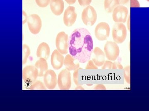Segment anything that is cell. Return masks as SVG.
<instances>
[{"mask_svg":"<svg viewBox=\"0 0 149 111\" xmlns=\"http://www.w3.org/2000/svg\"><path fill=\"white\" fill-rule=\"evenodd\" d=\"M68 49L70 54L80 63L85 64L90 60L93 50V41L88 29H74L68 38Z\"/></svg>","mask_w":149,"mask_h":111,"instance_id":"cell-1","label":"cell"},{"mask_svg":"<svg viewBox=\"0 0 149 111\" xmlns=\"http://www.w3.org/2000/svg\"><path fill=\"white\" fill-rule=\"evenodd\" d=\"M112 38L115 42L121 44L124 42L127 37V30L123 23H116L112 29Z\"/></svg>","mask_w":149,"mask_h":111,"instance_id":"cell-2","label":"cell"},{"mask_svg":"<svg viewBox=\"0 0 149 111\" xmlns=\"http://www.w3.org/2000/svg\"><path fill=\"white\" fill-rule=\"evenodd\" d=\"M57 84L60 90H69L72 84L70 71L66 69L62 70L58 75Z\"/></svg>","mask_w":149,"mask_h":111,"instance_id":"cell-3","label":"cell"},{"mask_svg":"<svg viewBox=\"0 0 149 111\" xmlns=\"http://www.w3.org/2000/svg\"><path fill=\"white\" fill-rule=\"evenodd\" d=\"M104 52L108 60L115 61L119 56L120 49L116 42L107 41L104 47Z\"/></svg>","mask_w":149,"mask_h":111,"instance_id":"cell-4","label":"cell"},{"mask_svg":"<svg viewBox=\"0 0 149 111\" xmlns=\"http://www.w3.org/2000/svg\"><path fill=\"white\" fill-rule=\"evenodd\" d=\"M82 20L86 26L92 27L95 24L97 20V13L93 7L88 5L83 10Z\"/></svg>","mask_w":149,"mask_h":111,"instance_id":"cell-5","label":"cell"},{"mask_svg":"<svg viewBox=\"0 0 149 111\" xmlns=\"http://www.w3.org/2000/svg\"><path fill=\"white\" fill-rule=\"evenodd\" d=\"M68 36L65 32H61L58 33L56 38V49L63 55L68 53Z\"/></svg>","mask_w":149,"mask_h":111,"instance_id":"cell-6","label":"cell"},{"mask_svg":"<svg viewBox=\"0 0 149 111\" xmlns=\"http://www.w3.org/2000/svg\"><path fill=\"white\" fill-rule=\"evenodd\" d=\"M27 25L30 32L34 35L40 33L42 27V21L39 15L36 14H30L27 19Z\"/></svg>","mask_w":149,"mask_h":111,"instance_id":"cell-7","label":"cell"},{"mask_svg":"<svg viewBox=\"0 0 149 111\" xmlns=\"http://www.w3.org/2000/svg\"><path fill=\"white\" fill-rule=\"evenodd\" d=\"M110 28L106 22L99 23L95 30V35L96 38L100 41H105L109 37Z\"/></svg>","mask_w":149,"mask_h":111,"instance_id":"cell-8","label":"cell"},{"mask_svg":"<svg viewBox=\"0 0 149 111\" xmlns=\"http://www.w3.org/2000/svg\"><path fill=\"white\" fill-rule=\"evenodd\" d=\"M38 77V71L35 66L29 65L25 66L23 69L22 78L24 82L32 84L37 80Z\"/></svg>","mask_w":149,"mask_h":111,"instance_id":"cell-9","label":"cell"},{"mask_svg":"<svg viewBox=\"0 0 149 111\" xmlns=\"http://www.w3.org/2000/svg\"><path fill=\"white\" fill-rule=\"evenodd\" d=\"M128 13L127 8L123 5H118L113 11V19L116 23H125L127 20Z\"/></svg>","mask_w":149,"mask_h":111,"instance_id":"cell-10","label":"cell"},{"mask_svg":"<svg viewBox=\"0 0 149 111\" xmlns=\"http://www.w3.org/2000/svg\"><path fill=\"white\" fill-rule=\"evenodd\" d=\"M75 10L74 7L69 6L65 11L63 20L64 24L66 27H72L76 21L77 14Z\"/></svg>","mask_w":149,"mask_h":111,"instance_id":"cell-11","label":"cell"},{"mask_svg":"<svg viewBox=\"0 0 149 111\" xmlns=\"http://www.w3.org/2000/svg\"><path fill=\"white\" fill-rule=\"evenodd\" d=\"M44 83L46 87L50 90L55 88L57 84V79L53 70H48L44 76Z\"/></svg>","mask_w":149,"mask_h":111,"instance_id":"cell-12","label":"cell"},{"mask_svg":"<svg viewBox=\"0 0 149 111\" xmlns=\"http://www.w3.org/2000/svg\"><path fill=\"white\" fill-rule=\"evenodd\" d=\"M64 57L57 49L54 51L51 58V63L52 67L56 70H60L63 67L64 63Z\"/></svg>","mask_w":149,"mask_h":111,"instance_id":"cell-13","label":"cell"},{"mask_svg":"<svg viewBox=\"0 0 149 111\" xmlns=\"http://www.w3.org/2000/svg\"><path fill=\"white\" fill-rule=\"evenodd\" d=\"M93 62L97 67L102 66L106 61L104 52L100 47H95L93 49Z\"/></svg>","mask_w":149,"mask_h":111,"instance_id":"cell-14","label":"cell"},{"mask_svg":"<svg viewBox=\"0 0 149 111\" xmlns=\"http://www.w3.org/2000/svg\"><path fill=\"white\" fill-rule=\"evenodd\" d=\"M80 62L70 54H67L64 58L63 65L67 70L70 71H74L80 68Z\"/></svg>","mask_w":149,"mask_h":111,"instance_id":"cell-15","label":"cell"},{"mask_svg":"<svg viewBox=\"0 0 149 111\" xmlns=\"http://www.w3.org/2000/svg\"><path fill=\"white\" fill-rule=\"evenodd\" d=\"M50 54V48L49 46L45 42L41 43L37 47V56L38 58H44L47 60Z\"/></svg>","mask_w":149,"mask_h":111,"instance_id":"cell-16","label":"cell"},{"mask_svg":"<svg viewBox=\"0 0 149 111\" xmlns=\"http://www.w3.org/2000/svg\"><path fill=\"white\" fill-rule=\"evenodd\" d=\"M50 5L52 12L56 16L61 15L64 10V2L63 0H51Z\"/></svg>","mask_w":149,"mask_h":111,"instance_id":"cell-17","label":"cell"},{"mask_svg":"<svg viewBox=\"0 0 149 111\" xmlns=\"http://www.w3.org/2000/svg\"><path fill=\"white\" fill-rule=\"evenodd\" d=\"M35 66L38 73V77H43L48 70L47 60L44 58H39L35 63Z\"/></svg>","mask_w":149,"mask_h":111,"instance_id":"cell-18","label":"cell"},{"mask_svg":"<svg viewBox=\"0 0 149 111\" xmlns=\"http://www.w3.org/2000/svg\"><path fill=\"white\" fill-rule=\"evenodd\" d=\"M120 5L119 0H104V7L108 13L112 12L116 7Z\"/></svg>","mask_w":149,"mask_h":111,"instance_id":"cell-19","label":"cell"},{"mask_svg":"<svg viewBox=\"0 0 149 111\" xmlns=\"http://www.w3.org/2000/svg\"><path fill=\"white\" fill-rule=\"evenodd\" d=\"M45 84L39 80L35 81L30 85L29 88L30 90H45L47 89Z\"/></svg>","mask_w":149,"mask_h":111,"instance_id":"cell-20","label":"cell"},{"mask_svg":"<svg viewBox=\"0 0 149 111\" xmlns=\"http://www.w3.org/2000/svg\"><path fill=\"white\" fill-rule=\"evenodd\" d=\"M22 64L24 65L27 63V59L31 53L30 48L28 45L26 44L23 45L22 46Z\"/></svg>","mask_w":149,"mask_h":111,"instance_id":"cell-21","label":"cell"},{"mask_svg":"<svg viewBox=\"0 0 149 111\" xmlns=\"http://www.w3.org/2000/svg\"><path fill=\"white\" fill-rule=\"evenodd\" d=\"M102 69H113V70H115L117 69V66H116V63L114 62L113 63L111 61H106L105 62L104 64L102 66Z\"/></svg>","mask_w":149,"mask_h":111,"instance_id":"cell-22","label":"cell"},{"mask_svg":"<svg viewBox=\"0 0 149 111\" xmlns=\"http://www.w3.org/2000/svg\"><path fill=\"white\" fill-rule=\"evenodd\" d=\"M124 77L126 82L128 84H130V66H126L124 68Z\"/></svg>","mask_w":149,"mask_h":111,"instance_id":"cell-23","label":"cell"},{"mask_svg":"<svg viewBox=\"0 0 149 111\" xmlns=\"http://www.w3.org/2000/svg\"><path fill=\"white\" fill-rule=\"evenodd\" d=\"M82 68H79L77 70L74 71L73 74V81L75 85L77 86L81 85L80 84V82H79V71Z\"/></svg>","mask_w":149,"mask_h":111,"instance_id":"cell-24","label":"cell"},{"mask_svg":"<svg viewBox=\"0 0 149 111\" xmlns=\"http://www.w3.org/2000/svg\"><path fill=\"white\" fill-rule=\"evenodd\" d=\"M51 0H35L36 3L40 8H45L50 3Z\"/></svg>","mask_w":149,"mask_h":111,"instance_id":"cell-25","label":"cell"},{"mask_svg":"<svg viewBox=\"0 0 149 111\" xmlns=\"http://www.w3.org/2000/svg\"><path fill=\"white\" fill-rule=\"evenodd\" d=\"M87 70H97L98 69L97 66H96L93 60H90L88 61V64L85 67Z\"/></svg>","mask_w":149,"mask_h":111,"instance_id":"cell-26","label":"cell"},{"mask_svg":"<svg viewBox=\"0 0 149 111\" xmlns=\"http://www.w3.org/2000/svg\"><path fill=\"white\" fill-rule=\"evenodd\" d=\"M79 4L81 6L89 5L92 2V0H78Z\"/></svg>","mask_w":149,"mask_h":111,"instance_id":"cell-27","label":"cell"},{"mask_svg":"<svg viewBox=\"0 0 149 111\" xmlns=\"http://www.w3.org/2000/svg\"><path fill=\"white\" fill-rule=\"evenodd\" d=\"M130 7H140L139 1L137 0H130Z\"/></svg>","mask_w":149,"mask_h":111,"instance_id":"cell-28","label":"cell"},{"mask_svg":"<svg viewBox=\"0 0 149 111\" xmlns=\"http://www.w3.org/2000/svg\"><path fill=\"white\" fill-rule=\"evenodd\" d=\"M94 89L96 90H106V88L103 84H97L94 88Z\"/></svg>","mask_w":149,"mask_h":111,"instance_id":"cell-29","label":"cell"},{"mask_svg":"<svg viewBox=\"0 0 149 111\" xmlns=\"http://www.w3.org/2000/svg\"><path fill=\"white\" fill-rule=\"evenodd\" d=\"M22 15H23V21H22V24L23 25L25 24L27 21L28 16H27V14L24 10L22 11Z\"/></svg>","mask_w":149,"mask_h":111,"instance_id":"cell-30","label":"cell"},{"mask_svg":"<svg viewBox=\"0 0 149 111\" xmlns=\"http://www.w3.org/2000/svg\"><path fill=\"white\" fill-rule=\"evenodd\" d=\"M65 1L68 4L72 5L75 3L76 0H65Z\"/></svg>","mask_w":149,"mask_h":111,"instance_id":"cell-31","label":"cell"},{"mask_svg":"<svg viewBox=\"0 0 149 111\" xmlns=\"http://www.w3.org/2000/svg\"><path fill=\"white\" fill-rule=\"evenodd\" d=\"M129 0H119V3L120 4L125 5L127 3Z\"/></svg>","mask_w":149,"mask_h":111,"instance_id":"cell-32","label":"cell"},{"mask_svg":"<svg viewBox=\"0 0 149 111\" xmlns=\"http://www.w3.org/2000/svg\"><path fill=\"white\" fill-rule=\"evenodd\" d=\"M116 66H117V69H120V70H121V69H123L122 65H121V64H120V63H118V62H117V63H116Z\"/></svg>","mask_w":149,"mask_h":111,"instance_id":"cell-33","label":"cell"},{"mask_svg":"<svg viewBox=\"0 0 149 111\" xmlns=\"http://www.w3.org/2000/svg\"><path fill=\"white\" fill-rule=\"evenodd\" d=\"M75 90H84L85 89H84V88L82 87L81 85L80 86H77V87L75 88Z\"/></svg>","mask_w":149,"mask_h":111,"instance_id":"cell-34","label":"cell"},{"mask_svg":"<svg viewBox=\"0 0 149 111\" xmlns=\"http://www.w3.org/2000/svg\"><path fill=\"white\" fill-rule=\"evenodd\" d=\"M147 1H149V0H147Z\"/></svg>","mask_w":149,"mask_h":111,"instance_id":"cell-35","label":"cell"}]
</instances>
